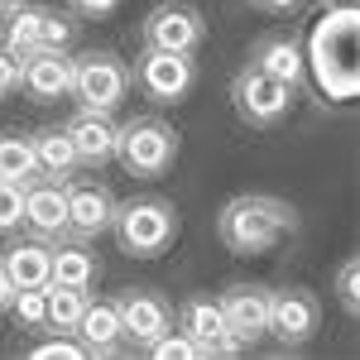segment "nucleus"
I'll list each match as a JSON object with an SVG mask.
<instances>
[{
    "instance_id": "18",
    "label": "nucleus",
    "mask_w": 360,
    "mask_h": 360,
    "mask_svg": "<svg viewBox=\"0 0 360 360\" xmlns=\"http://www.w3.org/2000/svg\"><path fill=\"white\" fill-rule=\"evenodd\" d=\"M250 63L259 68V72H269V77H278V82L298 86L307 72V53L303 44L293 39V34H264L255 49H250Z\"/></svg>"
},
{
    "instance_id": "14",
    "label": "nucleus",
    "mask_w": 360,
    "mask_h": 360,
    "mask_svg": "<svg viewBox=\"0 0 360 360\" xmlns=\"http://www.w3.org/2000/svg\"><path fill=\"white\" fill-rule=\"evenodd\" d=\"M25 226L29 236L53 240L68 231V178H44L34 173L25 183Z\"/></svg>"
},
{
    "instance_id": "26",
    "label": "nucleus",
    "mask_w": 360,
    "mask_h": 360,
    "mask_svg": "<svg viewBox=\"0 0 360 360\" xmlns=\"http://www.w3.org/2000/svg\"><path fill=\"white\" fill-rule=\"evenodd\" d=\"M25 226V188L0 178V236H15Z\"/></svg>"
},
{
    "instance_id": "32",
    "label": "nucleus",
    "mask_w": 360,
    "mask_h": 360,
    "mask_svg": "<svg viewBox=\"0 0 360 360\" xmlns=\"http://www.w3.org/2000/svg\"><path fill=\"white\" fill-rule=\"evenodd\" d=\"M72 5V15H86V20H96V15H111L120 0H68Z\"/></svg>"
},
{
    "instance_id": "6",
    "label": "nucleus",
    "mask_w": 360,
    "mask_h": 360,
    "mask_svg": "<svg viewBox=\"0 0 360 360\" xmlns=\"http://www.w3.org/2000/svg\"><path fill=\"white\" fill-rule=\"evenodd\" d=\"M293 91H298V86L278 82L269 72H259L255 63H245V68L231 77V106H236V115H240L245 125L269 130V125H278L283 115L293 111Z\"/></svg>"
},
{
    "instance_id": "34",
    "label": "nucleus",
    "mask_w": 360,
    "mask_h": 360,
    "mask_svg": "<svg viewBox=\"0 0 360 360\" xmlns=\"http://www.w3.org/2000/svg\"><path fill=\"white\" fill-rule=\"evenodd\" d=\"M10 298H15V283H10V274H5V264H0V312L10 307Z\"/></svg>"
},
{
    "instance_id": "24",
    "label": "nucleus",
    "mask_w": 360,
    "mask_h": 360,
    "mask_svg": "<svg viewBox=\"0 0 360 360\" xmlns=\"http://www.w3.org/2000/svg\"><path fill=\"white\" fill-rule=\"evenodd\" d=\"M34 173H39V164H34V144H29L25 135H10V130H0V178L25 188Z\"/></svg>"
},
{
    "instance_id": "10",
    "label": "nucleus",
    "mask_w": 360,
    "mask_h": 360,
    "mask_svg": "<svg viewBox=\"0 0 360 360\" xmlns=\"http://www.w3.org/2000/svg\"><path fill=\"white\" fill-rule=\"evenodd\" d=\"M322 327V303L312 288H269V336L278 346H307Z\"/></svg>"
},
{
    "instance_id": "15",
    "label": "nucleus",
    "mask_w": 360,
    "mask_h": 360,
    "mask_svg": "<svg viewBox=\"0 0 360 360\" xmlns=\"http://www.w3.org/2000/svg\"><path fill=\"white\" fill-rule=\"evenodd\" d=\"M20 91L34 101H63L72 96V58L68 49H39L20 58Z\"/></svg>"
},
{
    "instance_id": "36",
    "label": "nucleus",
    "mask_w": 360,
    "mask_h": 360,
    "mask_svg": "<svg viewBox=\"0 0 360 360\" xmlns=\"http://www.w3.org/2000/svg\"><path fill=\"white\" fill-rule=\"evenodd\" d=\"M15 5H25V0H0V15H10Z\"/></svg>"
},
{
    "instance_id": "33",
    "label": "nucleus",
    "mask_w": 360,
    "mask_h": 360,
    "mask_svg": "<svg viewBox=\"0 0 360 360\" xmlns=\"http://www.w3.org/2000/svg\"><path fill=\"white\" fill-rule=\"evenodd\" d=\"M255 10H264V15H288V10H298L303 0H250Z\"/></svg>"
},
{
    "instance_id": "1",
    "label": "nucleus",
    "mask_w": 360,
    "mask_h": 360,
    "mask_svg": "<svg viewBox=\"0 0 360 360\" xmlns=\"http://www.w3.org/2000/svg\"><path fill=\"white\" fill-rule=\"evenodd\" d=\"M217 236L231 255L255 259V255H269L274 245H283L288 236H298V212H293V202L274 193H240L217 212Z\"/></svg>"
},
{
    "instance_id": "28",
    "label": "nucleus",
    "mask_w": 360,
    "mask_h": 360,
    "mask_svg": "<svg viewBox=\"0 0 360 360\" xmlns=\"http://www.w3.org/2000/svg\"><path fill=\"white\" fill-rule=\"evenodd\" d=\"M336 298H341V307L351 317L360 312V264L356 259H341V269H336Z\"/></svg>"
},
{
    "instance_id": "8",
    "label": "nucleus",
    "mask_w": 360,
    "mask_h": 360,
    "mask_svg": "<svg viewBox=\"0 0 360 360\" xmlns=\"http://www.w3.org/2000/svg\"><path fill=\"white\" fill-rule=\"evenodd\" d=\"M173 327L202 351V360L240 356V351H245V346L231 336V327H226V317H221V303H217L212 293H188L183 303L173 307Z\"/></svg>"
},
{
    "instance_id": "3",
    "label": "nucleus",
    "mask_w": 360,
    "mask_h": 360,
    "mask_svg": "<svg viewBox=\"0 0 360 360\" xmlns=\"http://www.w3.org/2000/svg\"><path fill=\"white\" fill-rule=\"evenodd\" d=\"M178 159V130L164 115H130L115 130V164L130 178H164Z\"/></svg>"
},
{
    "instance_id": "35",
    "label": "nucleus",
    "mask_w": 360,
    "mask_h": 360,
    "mask_svg": "<svg viewBox=\"0 0 360 360\" xmlns=\"http://www.w3.org/2000/svg\"><path fill=\"white\" fill-rule=\"evenodd\" d=\"M322 10H356V0H317Z\"/></svg>"
},
{
    "instance_id": "13",
    "label": "nucleus",
    "mask_w": 360,
    "mask_h": 360,
    "mask_svg": "<svg viewBox=\"0 0 360 360\" xmlns=\"http://www.w3.org/2000/svg\"><path fill=\"white\" fill-rule=\"evenodd\" d=\"M217 303H221V317H226V327H231V336L245 351L259 336H269V288H259V283H231L226 293H217Z\"/></svg>"
},
{
    "instance_id": "11",
    "label": "nucleus",
    "mask_w": 360,
    "mask_h": 360,
    "mask_svg": "<svg viewBox=\"0 0 360 360\" xmlns=\"http://www.w3.org/2000/svg\"><path fill=\"white\" fill-rule=\"evenodd\" d=\"M111 303H115V312H120V332L130 336L139 351L173 327V303H168L159 288H125Z\"/></svg>"
},
{
    "instance_id": "4",
    "label": "nucleus",
    "mask_w": 360,
    "mask_h": 360,
    "mask_svg": "<svg viewBox=\"0 0 360 360\" xmlns=\"http://www.w3.org/2000/svg\"><path fill=\"white\" fill-rule=\"evenodd\" d=\"M312 63H317L322 91L341 101L356 96V10H327L312 39Z\"/></svg>"
},
{
    "instance_id": "21",
    "label": "nucleus",
    "mask_w": 360,
    "mask_h": 360,
    "mask_svg": "<svg viewBox=\"0 0 360 360\" xmlns=\"http://www.w3.org/2000/svg\"><path fill=\"white\" fill-rule=\"evenodd\" d=\"M29 144H34V164H39L44 178H72L82 168V159H77V149H72V139H68L63 125H49V130L29 135Z\"/></svg>"
},
{
    "instance_id": "16",
    "label": "nucleus",
    "mask_w": 360,
    "mask_h": 360,
    "mask_svg": "<svg viewBox=\"0 0 360 360\" xmlns=\"http://www.w3.org/2000/svg\"><path fill=\"white\" fill-rule=\"evenodd\" d=\"M63 130L72 139V149H77V159L86 168H101L115 159V115L111 111H91V106H77V111L63 120Z\"/></svg>"
},
{
    "instance_id": "9",
    "label": "nucleus",
    "mask_w": 360,
    "mask_h": 360,
    "mask_svg": "<svg viewBox=\"0 0 360 360\" xmlns=\"http://www.w3.org/2000/svg\"><path fill=\"white\" fill-rule=\"evenodd\" d=\"M207 39V20L202 10L183 5V0H164L139 20V44L144 49H168V53H197Z\"/></svg>"
},
{
    "instance_id": "22",
    "label": "nucleus",
    "mask_w": 360,
    "mask_h": 360,
    "mask_svg": "<svg viewBox=\"0 0 360 360\" xmlns=\"http://www.w3.org/2000/svg\"><path fill=\"white\" fill-rule=\"evenodd\" d=\"M0 44L15 58H29L44 49V5H15L10 15H0Z\"/></svg>"
},
{
    "instance_id": "25",
    "label": "nucleus",
    "mask_w": 360,
    "mask_h": 360,
    "mask_svg": "<svg viewBox=\"0 0 360 360\" xmlns=\"http://www.w3.org/2000/svg\"><path fill=\"white\" fill-rule=\"evenodd\" d=\"M44 307H49L44 303V288H15V298H10L5 312H10L25 332H34V327H44Z\"/></svg>"
},
{
    "instance_id": "5",
    "label": "nucleus",
    "mask_w": 360,
    "mask_h": 360,
    "mask_svg": "<svg viewBox=\"0 0 360 360\" xmlns=\"http://www.w3.org/2000/svg\"><path fill=\"white\" fill-rule=\"evenodd\" d=\"M130 91V63L111 49H86L72 58V96L91 111H115Z\"/></svg>"
},
{
    "instance_id": "17",
    "label": "nucleus",
    "mask_w": 360,
    "mask_h": 360,
    "mask_svg": "<svg viewBox=\"0 0 360 360\" xmlns=\"http://www.w3.org/2000/svg\"><path fill=\"white\" fill-rule=\"evenodd\" d=\"M0 264L15 288H44L49 269H53V245L44 236H15L10 245L0 250Z\"/></svg>"
},
{
    "instance_id": "7",
    "label": "nucleus",
    "mask_w": 360,
    "mask_h": 360,
    "mask_svg": "<svg viewBox=\"0 0 360 360\" xmlns=\"http://www.w3.org/2000/svg\"><path fill=\"white\" fill-rule=\"evenodd\" d=\"M197 82V63L193 53H168V49H139L135 68H130V86H139V96L173 106L183 101Z\"/></svg>"
},
{
    "instance_id": "20",
    "label": "nucleus",
    "mask_w": 360,
    "mask_h": 360,
    "mask_svg": "<svg viewBox=\"0 0 360 360\" xmlns=\"http://www.w3.org/2000/svg\"><path fill=\"white\" fill-rule=\"evenodd\" d=\"M49 283H72V288H86L96 283V255L86 250V240H72V236H58L53 245V269H49Z\"/></svg>"
},
{
    "instance_id": "2",
    "label": "nucleus",
    "mask_w": 360,
    "mask_h": 360,
    "mask_svg": "<svg viewBox=\"0 0 360 360\" xmlns=\"http://www.w3.org/2000/svg\"><path fill=\"white\" fill-rule=\"evenodd\" d=\"M111 236H115V245H120V255H130V259H159L178 240V207L168 197L115 202Z\"/></svg>"
},
{
    "instance_id": "19",
    "label": "nucleus",
    "mask_w": 360,
    "mask_h": 360,
    "mask_svg": "<svg viewBox=\"0 0 360 360\" xmlns=\"http://www.w3.org/2000/svg\"><path fill=\"white\" fill-rule=\"evenodd\" d=\"M77 341L86 346V356H115L120 351V341H125V332H120V312H115L111 298H86L82 307V322H77Z\"/></svg>"
},
{
    "instance_id": "12",
    "label": "nucleus",
    "mask_w": 360,
    "mask_h": 360,
    "mask_svg": "<svg viewBox=\"0 0 360 360\" xmlns=\"http://www.w3.org/2000/svg\"><path fill=\"white\" fill-rule=\"evenodd\" d=\"M111 217H115V197L106 183H91V178H68V231L72 240H91L101 231H111Z\"/></svg>"
},
{
    "instance_id": "29",
    "label": "nucleus",
    "mask_w": 360,
    "mask_h": 360,
    "mask_svg": "<svg viewBox=\"0 0 360 360\" xmlns=\"http://www.w3.org/2000/svg\"><path fill=\"white\" fill-rule=\"evenodd\" d=\"M72 34H77L72 15H63V10H49V5H44V49H68Z\"/></svg>"
},
{
    "instance_id": "23",
    "label": "nucleus",
    "mask_w": 360,
    "mask_h": 360,
    "mask_svg": "<svg viewBox=\"0 0 360 360\" xmlns=\"http://www.w3.org/2000/svg\"><path fill=\"white\" fill-rule=\"evenodd\" d=\"M44 327L53 332H77L82 322V307H86V288H72V283H44Z\"/></svg>"
},
{
    "instance_id": "31",
    "label": "nucleus",
    "mask_w": 360,
    "mask_h": 360,
    "mask_svg": "<svg viewBox=\"0 0 360 360\" xmlns=\"http://www.w3.org/2000/svg\"><path fill=\"white\" fill-rule=\"evenodd\" d=\"M10 91H20V58L0 44V96H10Z\"/></svg>"
},
{
    "instance_id": "30",
    "label": "nucleus",
    "mask_w": 360,
    "mask_h": 360,
    "mask_svg": "<svg viewBox=\"0 0 360 360\" xmlns=\"http://www.w3.org/2000/svg\"><path fill=\"white\" fill-rule=\"evenodd\" d=\"M29 356H34V360H58V356H63V360H82V356H86V346L77 341V336L63 332V336H53V341H39V346H29Z\"/></svg>"
},
{
    "instance_id": "27",
    "label": "nucleus",
    "mask_w": 360,
    "mask_h": 360,
    "mask_svg": "<svg viewBox=\"0 0 360 360\" xmlns=\"http://www.w3.org/2000/svg\"><path fill=\"white\" fill-rule=\"evenodd\" d=\"M144 356H154V360H202V351H197L183 332H173V327H168L159 341H149V346H144Z\"/></svg>"
}]
</instances>
